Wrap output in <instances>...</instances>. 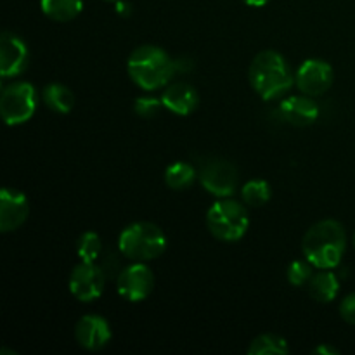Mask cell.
Segmentation results:
<instances>
[{
  "label": "cell",
  "instance_id": "9a60e30c",
  "mask_svg": "<svg viewBox=\"0 0 355 355\" xmlns=\"http://www.w3.org/2000/svg\"><path fill=\"white\" fill-rule=\"evenodd\" d=\"M162 103L163 107H166L172 113L186 116V114H191L196 110L198 103H200V97H198L196 89L191 87L189 83L177 82L163 90Z\"/></svg>",
  "mask_w": 355,
  "mask_h": 355
},
{
  "label": "cell",
  "instance_id": "2e32d148",
  "mask_svg": "<svg viewBox=\"0 0 355 355\" xmlns=\"http://www.w3.org/2000/svg\"><path fill=\"white\" fill-rule=\"evenodd\" d=\"M340 290V281L331 269H322V272L314 274L309 281V295L321 304H329L336 298Z\"/></svg>",
  "mask_w": 355,
  "mask_h": 355
},
{
  "label": "cell",
  "instance_id": "4fadbf2b",
  "mask_svg": "<svg viewBox=\"0 0 355 355\" xmlns=\"http://www.w3.org/2000/svg\"><path fill=\"white\" fill-rule=\"evenodd\" d=\"M75 336L80 347L96 352L110 343L111 328L101 315H85L76 322Z\"/></svg>",
  "mask_w": 355,
  "mask_h": 355
},
{
  "label": "cell",
  "instance_id": "52a82bcc",
  "mask_svg": "<svg viewBox=\"0 0 355 355\" xmlns=\"http://www.w3.org/2000/svg\"><path fill=\"white\" fill-rule=\"evenodd\" d=\"M198 177L201 186L218 198L232 196L238 187V168L227 159H210L201 166Z\"/></svg>",
  "mask_w": 355,
  "mask_h": 355
},
{
  "label": "cell",
  "instance_id": "e0dca14e",
  "mask_svg": "<svg viewBox=\"0 0 355 355\" xmlns=\"http://www.w3.org/2000/svg\"><path fill=\"white\" fill-rule=\"evenodd\" d=\"M40 7L49 19L68 23L82 12L83 2L82 0H40Z\"/></svg>",
  "mask_w": 355,
  "mask_h": 355
},
{
  "label": "cell",
  "instance_id": "83f0119b",
  "mask_svg": "<svg viewBox=\"0 0 355 355\" xmlns=\"http://www.w3.org/2000/svg\"><path fill=\"white\" fill-rule=\"evenodd\" d=\"M107 2H118V0H107Z\"/></svg>",
  "mask_w": 355,
  "mask_h": 355
},
{
  "label": "cell",
  "instance_id": "4316f807",
  "mask_svg": "<svg viewBox=\"0 0 355 355\" xmlns=\"http://www.w3.org/2000/svg\"><path fill=\"white\" fill-rule=\"evenodd\" d=\"M243 2L250 7H263V6H267L270 0H243Z\"/></svg>",
  "mask_w": 355,
  "mask_h": 355
},
{
  "label": "cell",
  "instance_id": "44dd1931",
  "mask_svg": "<svg viewBox=\"0 0 355 355\" xmlns=\"http://www.w3.org/2000/svg\"><path fill=\"white\" fill-rule=\"evenodd\" d=\"M241 196L245 203L250 205V207H262V205H266L270 200V186L266 180H250L243 187Z\"/></svg>",
  "mask_w": 355,
  "mask_h": 355
},
{
  "label": "cell",
  "instance_id": "7c38bea8",
  "mask_svg": "<svg viewBox=\"0 0 355 355\" xmlns=\"http://www.w3.org/2000/svg\"><path fill=\"white\" fill-rule=\"evenodd\" d=\"M28 47L19 37L14 33H3L0 38V75L3 78H12L26 69Z\"/></svg>",
  "mask_w": 355,
  "mask_h": 355
},
{
  "label": "cell",
  "instance_id": "8fae6325",
  "mask_svg": "<svg viewBox=\"0 0 355 355\" xmlns=\"http://www.w3.org/2000/svg\"><path fill=\"white\" fill-rule=\"evenodd\" d=\"M30 203L21 191L3 187L0 194V231L12 232L26 222Z\"/></svg>",
  "mask_w": 355,
  "mask_h": 355
},
{
  "label": "cell",
  "instance_id": "9c48e42d",
  "mask_svg": "<svg viewBox=\"0 0 355 355\" xmlns=\"http://www.w3.org/2000/svg\"><path fill=\"white\" fill-rule=\"evenodd\" d=\"M106 272L96 262H83L73 269L69 276V290L80 302H94L103 295Z\"/></svg>",
  "mask_w": 355,
  "mask_h": 355
},
{
  "label": "cell",
  "instance_id": "ac0fdd59",
  "mask_svg": "<svg viewBox=\"0 0 355 355\" xmlns=\"http://www.w3.org/2000/svg\"><path fill=\"white\" fill-rule=\"evenodd\" d=\"M44 103L49 110L55 111V113L66 114L73 110L75 106V96L68 87L61 85V83H51L44 89Z\"/></svg>",
  "mask_w": 355,
  "mask_h": 355
},
{
  "label": "cell",
  "instance_id": "484cf974",
  "mask_svg": "<svg viewBox=\"0 0 355 355\" xmlns=\"http://www.w3.org/2000/svg\"><path fill=\"white\" fill-rule=\"evenodd\" d=\"M315 354H328V355H333V354H338V350L333 349V347H328V345H321L318 347V349L314 350Z\"/></svg>",
  "mask_w": 355,
  "mask_h": 355
},
{
  "label": "cell",
  "instance_id": "7402d4cb",
  "mask_svg": "<svg viewBox=\"0 0 355 355\" xmlns=\"http://www.w3.org/2000/svg\"><path fill=\"white\" fill-rule=\"evenodd\" d=\"M76 250H78V257L83 262H97V259L101 257V252H103V243H101V238L96 232H83L80 236Z\"/></svg>",
  "mask_w": 355,
  "mask_h": 355
},
{
  "label": "cell",
  "instance_id": "277c9868",
  "mask_svg": "<svg viewBox=\"0 0 355 355\" xmlns=\"http://www.w3.org/2000/svg\"><path fill=\"white\" fill-rule=\"evenodd\" d=\"M121 255L132 262H149L166 250V236L151 222H135L121 231L118 239Z\"/></svg>",
  "mask_w": 355,
  "mask_h": 355
},
{
  "label": "cell",
  "instance_id": "3957f363",
  "mask_svg": "<svg viewBox=\"0 0 355 355\" xmlns=\"http://www.w3.org/2000/svg\"><path fill=\"white\" fill-rule=\"evenodd\" d=\"M250 83L262 99L270 101L283 96L293 85L286 59L276 51H263L250 64Z\"/></svg>",
  "mask_w": 355,
  "mask_h": 355
},
{
  "label": "cell",
  "instance_id": "f1b7e54d",
  "mask_svg": "<svg viewBox=\"0 0 355 355\" xmlns=\"http://www.w3.org/2000/svg\"><path fill=\"white\" fill-rule=\"evenodd\" d=\"M354 246H355V232H354Z\"/></svg>",
  "mask_w": 355,
  "mask_h": 355
},
{
  "label": "cell",
  "instance_id": "d6986e66",
  "mask_svg": "<svg viewBox=\"0 0 355 355\" xmlns=\"http://www.w3.org/2000/svg\"><path fill=\"white\" fill-rule=\"evenodd\" d=\"M198 172L193 165L184 162L172 163L165 172V182L173 191H186L196 180Z\"/></svg>",
  "mask_w": 355,
  "mask_h": 355
},
{
  "label": "cell",
  "instance_id": "30bf717a",
  "mask_svg": "<svg viewBox=\"0 0 355 355\" xmlns=\"http://www.w3.org/2000/svg\"><path fill=\"white\" fill-rule=\"evenodd\" d=\"M335 73L326 61L307 59L297 71V85L305 96H322L333 85Z\"/></svg>",
  "mask_w": 355,
  "mask_h": 355
},
{
  "label": "cell",
  "instance_id": "d4e9b609",
  "mask_svg": "<svg viewBox=\"0 0 355 355\" xmlns=\"http://www.w3.org/2000/svg\"><path fill=\"white\" fill-rule=\"evenodd\" d=\"M340 315L345 322L355 326V293H350L349 297L343 298L340 304Z\"/></svg>",
  "mask_w": 355,
  "mask_h": 355
},
{
  "label": "cell",
  "instance_id": "8992f818",
  "mask_svg": "<svg viewBox=\"0 0 355 355\" xmlns=\"http://www.w3.org/2000/svg\"><path fill=\"white\" fill-rule=\"evenodd\" d=\"M37 110V92L28 82L6 87L0 96V114L7 125H21L30 120Z\"/></svg>",
  "mask_w": 355,
  "mask_h": 355
},
{
  "label": "cell",
  "instance_id": "6da1fadb",
  "mask_svg": "<svg viewBox=\"0 0 355 355\" xmlns=\"http://www.w3.org/2000/svg\"><path fill=\"white\" fill-rule=\"evenodd\" d=\"M347 248L345 229L333 218L318 222L304 238V255L318 269H335Z\"/></svg>",
  "mask_w": 355,
  "mask_h": 355
},
{
  "label": "cell",
  "instance_id": "cb8c5ba5",
  "mask_svg": "<svg viewBox=\"0 0 355 355\" xmlns=\"http://www.w3.org/2000/svg\"><path fill=\"white\" fill-rule=\"evenodd\" d=\"M162 106V99H155V97H139V99L135 101V113L142 118H153L155 114H158Z\"/></svg>",
  "mask_w": 355,
  "mask_h": 355
},
{
  "label": "cell",
  "instance_id": "603a6c76",
  "mask_svg": "<svg viewBox=\"0 0 355 355\" xmlns=\"http://www.w3.org/2000/svg\"><path fill=\"white\" fill-rule=\"evenodd\" d=\"M314 276L312 270V263L309 260H295L290 267H288V281L293 286H304L309 284L311 277Z\"/></svg>",
  "mask_w": 355,
  "mask_h": 355
},
{
  "label": "cell",
  "instance_id": "5bb4252c",
  "mask_svg": "<svg viewBox=\"0 0 355 355\" xmlns=\"http://www.w3.org/2000/svg\"><path fill=\"white\" fill-rule=\"evenodd\" d=\"M279 114L286 123L293 127H309L315 123L319 116V107L311 96H291L283 101L279 106Z\"/></svg>",
  "mask_w": 355,
  "mask_h": 355
},
{
  "label": "cell",
  "instance_id": "ffe728a7",
  "mask_svg": "<svg viewBox=\"0 0 355 355\" xmlns=\"http://www.w3.org/2000/svg\"><path fill=\"white\" fill-rule=\"evenodd\" d=\"M290 352L288 342L279 335H260L250 345V355H286Z\"/></svg>",
  "mask_w": 355,
  "mask_h": 355
},
{
  "label": "cell",
  "instance_id": "ba28073f",
  "mask_svg": "<svg viewBox=\"0 0 355 355\" xmlns=\"http://www.w3.org/2000/svg\"><path fill=\"white\" fill-rule=\"evenodd\" d=\"M118 293L128 302H142L153 293L155 276L144 262H135L120 270L116 279Z\"/></svg>",
  "mask_w": 355,
  "mask_h": 355
},
{
  "label": "cell",
  "instance_id": "7a4b0ae2",
  "mask_svg": "<svg viewBox=\"0 0 355 355\" xmlns=\"http://www.w3.org/2000/svg\"><path fill=\"white\" fill-rule=\"evenodd\" d=\"M130 78L144 90L165 87L177 71L175 61L163 49L155 45H142L135 49L127 61Z\"/></svg>",
  "mask_w": 355,
  "mask_h": 355
},
{
  "label": "cell",
  "instance_id": "5b68a950",
  "mask_svg": "<svg viewBox=\"0 0 355 355\" xmlns=\"http://www.w3.org/2000/svg\"><path fill=\"white\" fill-rule=\"evenodd\" d=\"M207 224L211 234L220 241H238L248 231V211L238 201H215L207 214Z\"/></svg>",
  "mask_w": 355,
  "mask_h": 355
}]
</instances>
